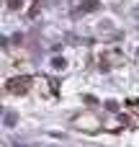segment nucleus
I'll return each mask as SVG.
<instances>
[{"mask_svg": "<svg viewBox=\"0 0 139 147\" xmlns=\"http://www.w3.org/2000/svg\"><path fill=\"white\" fill-rule=\"evenodd\" d=\"M5 90L8 93H15V96H21V93H26V90H31V78H10L8 83H5Z\"/></svg>", "mask_w": 139, "mask_h": 147, "instance_id": "obj_1", "label": "nucleus"}]
</instances>
